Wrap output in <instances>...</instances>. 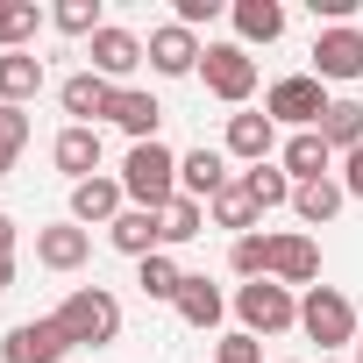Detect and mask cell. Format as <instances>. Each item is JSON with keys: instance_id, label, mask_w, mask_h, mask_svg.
I'll return each mask as SVG.
<instances>
[{"instance_id": "7", "label": "cell", "mask_w": 363, "mask_h": 363, "mask_svg": "<svg viewBox=\"0 0 363 363\" xmlns=\"http://www.w3.org/2000/svg\"><path fill=\"white\" fill-rule=\"evenodd\" d=\"M313 79L328 86H349V79H363V29L356 22H342V29H320V43H313Z\"/></svg>"}, {"instance_id": "34", "label": "cell", "mask_w": 363, "mask_h": 363, "mask_svg": "<svg viewBox=\"0 0 363 363\" xmlns=\"http://www.w3.org/2000/svg\"><path fill=\"white\" fill-rule=\"evenodd\" d=\"M214 363H264V349H257V335H221Z\"/></svg>"}, {"instance_id": "30", "label": "cell", "mask_w": 363, "mask_h": 363, "mask_svg": "<svg viewBox=\"0 0 363 363\" xmlns=\"http://www.w3.org/2000/svg\"><path fill=\"white\" fill-rule=\"evenodd\" d=\"M200 235H207V207L178 193V200L164 207V250H178V242H200Z\"/></svg>"}, {"instance_id": "20", "label": "cell", "mask_w": 363, "mask_h": 363, "mask_svg": "<svg viewBox=\"0 0 363 363\" xmlns=\"http://www.w3.org/2000/svg\"><path fill=\"white\" fill-rule=\"evenodd\" d=\"M285 178H292V186H313V178H328V164H335V150L320 143V128H299L292 143H285Z\"/></svg>"}, {"instance_id": "3", "label": "cell", "mask_w": 363, "mask_h": 363, "mask_svg": "<svg viewBox=\"0 0 363 363\" xmlns=\"http://www.w3.org/2000/svg\"><path fill=\"white\" fill-rule=\"evenodd\" d=\"M299 328H306V342H320V349H349V342H356V306H349V292H335V285H306V299H299Z\"/></svg>"}, {"instance_id": "8", "label": "cell", "mask_w": 363, "mask_h": 363, "mask_svg": "<svg viewBox=\"0 0 363 363\" xmlns=\"http://www.w3.org/2000/svg\"><path fill=\"white\" fill-rule=\"evenodd\" d=\"M114 79H100V72H72L65 86H57V100H65V114H72V128H93L100 114H114Z\"/></svg>"}, {"instance_id": "12", "label": "cell", "mask_w": 363, "mask_h": 363, "mask_svg": "<svg viewBox=\"0 0 363 363\" xmlns=\"http://www.w3.org/2000/svg\"><path fill=\"white\" fill-rule=\"evenodd\" d=\"M121 178H86V186H72V221L79 228H114L121 221Z\"/></svg>"}, {"instance_id": "6", "label": "cell", "mask_w": 363, "mask_h": 363, "mask_svg": "<svg viewBox=\"0 0 363 363\" xmlns=\"http://www.w3.org/2000/svg\"><path fill=\"white\" fill-rule=\"evenodd\" d=\"M264 114H271V121H285L292 135H299V128H320V114H328V86H320L313 72L278 79V86L264 93Z\"/></svg>"}, {"instance_id": "32", "label": "cell", "mask_w": 363, "mask_h": 363, "mask_svg": "<svg viewBox=\"0 0 363 363\" xmlns=\"http://www.w3.org/2000/svg\"><path fill=\"white\" fill-rule=\"evenodd\" d=\"M65 36H100L107 22H100V0H57V15H50Z\"/></svg>"}, {"instance_id": "28", "label": "cell", "mask_w": 363, "mask_h": 363, "mask_svg": "<svg viewBox=\"0 0 363 363\" xmlns=\"http://www.w3.org/2000/svg\"><path fill=\"white\" fill-rule=\"evenodd\" d=\"M135 285H143V299H171V306H178V285H186V271H178L171 250H157V257L135 264Z\"/></svg>"}, {"instance_id": "23", "label": "cell", "mask_w": 363, "mask_h": 363, "mask_svg": "<svg viewBox=\"0 0 363 363\" xmlns=\"http://www.w3.org/2000/svg\"><path fill=\"white\" fill-rule=\"evenodd\" d=\"M221 313H228L221 285H207V278L186 271V285H178V320H186V328H221Z\"/></svg>"}, {"instance_id": "17", "label": "cell", "mask_w": 363, "mask_h": 363, "mask_svg": "<svg viewBox=\"0 0 363 363\" xmlns=\"http://www.w3.org/2000/svg\"><path fill=\"white\" fill-rule=\"evenodd\" d=\"M50 157H57V171L72 178V186L100 178V128H65V135L50 143Z\"/></svg>"}, {"instance_id": "13", "label": "cell", "mask_w": 363, "mask_h": 363, "mask_svg": "<svg viewBox=\"0 0 363 363\" xmlns=\"http://www.w3.org/2000/svg\"><path fill=\"white\" fill-rule=\"evenodd\" d=\"M86 57H93V72H100V79H128V72H135V65H143V57H150V43H143V36H128V29H114V22H107V29H100V36H93V50H86Z\"/></svg>"}, {"instance_id": "26", "label": "cell", "mask_w": 363, "mask_h": 363, "mask_svg": "<svg viewBox=\"0 0 363 363\" xmlns=\"http://www.w3.org/2000/svg\"><path fill=\"white\" fill-rule=\"evenodd\" d=\"M36 29H43V8H36V0H0V57H8V50H29Z\"/></svg>"}, {"instance_id": "5", "label": "cell", "mask_w": 363, "mask_h": 363, "mask_svg": "<svg viewBox=\"0 0 363 363\" xmlns=\"http://www.w3.org/2000/svg\"><path fill=\"white\" fill-rule=\"evenodd\" d=\"M200 79H207V93H214V100L242 107V100L257 93V57H250L242 43H207V57H200Z\"/></svg>"}, {"instance_id": "2", "label": "cell", "mask_w": 363, "mask_h": 363, "mask_svg": "<svg viewBox=\"0 0 363 363\" xmlns=\"http://www.w3.org/2000/svg\"><path fill=\"white\" fill-rule=\"evenodd\" d=\"M121 193H128V207H157L164 214L178 200V157L164 143H135L128 164H121Z\"/></svg>"}, {"instance_id": "36", "label": "cell", "mask_w": 363, "mask_h": 363, "mask_svg": "<svg viewBox=\"0 0 363 363\" xmlns=\"http://www.w3.org/2000/svg\"><path fill=\"white\" fill-rule=\"evenodd\" d=\"M342 193H349V200H363V150H349V157H342Z\"/></svg>"}, {"instance_id": "14", "label": "cell", "mask_w": 363, "mask_h": 363, "mask_svg": "<svg viewBox=\"0 0 363 363\" xmlns=\"http://www.w3.org/2000/svg\"><path fill=\"white\" fill-rule=\"evenodd\" d=\"M271 278L292 292V285H313L320 278V250L313 235H271Z\"/></svg>"}, {"instance_id": "37", "label": "cell", "mask_w": 363, "mask_h": 363, "mask_svg": "<svg viewBox=\"0 0 363 363\" xmlns=\"http://www.w3.org/2000/svg\"><path fill=\"white\" fill-rule=\"evenodd\" d=\"M15 235H22V228H15L8 214H0V264H8V257H15Z\"/></svg>"}, {"instance_id": "35", "label": "cell", "mask_w": 363, "mask_h": 363, "mask_svg": "<svg viewBox=\"0 0 363 363\" xmlns=\"http://www.w3.org/2000/svg\"><path fill=\"white\" fill-rule=\"evenodd\" d=\"M214 15H221V0H178L171 22H178V29H200V22H214Z\"/></svg>"}, {"instance_id": "39", "label": "cell", "mask_w": 363, "mask_h": 363, "mask_svg": "<svg viewBox=\"0 0 363 363\" xmlns=\"http://www.w3.org/2000/svg\"><path fill=\"white\" fill-rule=\"evenodd\" d=\"M285 363H292V356H285Z\"/></svg>"}, {"instance_id": "11", "label": "cell", "mask_w": 363, "mask_h": 363, "mask_svg": "<svg viewBox=\"0 0 363 363\" xmlns=\"http://www.w3.org/2000/svg\"><path fill=\"white\" fill-rule=\"evenodd\" d=\"M86 257H93V228H79V221L36 228V264H43V271H79Z\"/></svg>"}, {"instance_id": "1", "label": "cell", "mask_w": 363, "mask_h": 363, "mask_svg": "<svg viewBox=\"0 0 363 363\" xmlns=\"http://www.w3.org/2000/svg\"><path fill=\"white\" fill-rule=\"evenodd\" d=\"M50 320L65 328V342H72V349H107V342L121 335V299H114L107 285H79Z\"/></svg>"}, {"instance_id": "9", "label": "cell", "mask_w": 363, "mask_h": 363, "mask_svg": "<svg viewBox=\"0 0 363 363\" xmlns=\"http://www.w3.org/2000/svg\"><path fill=\"white\" fill-rule=\"evenodd\" d=\"M200 36L193 29H178V22H164V29H150V72H164V79H186V72H200Z\"/></svg>"}, {"instance_id": "10", "label": "cell", "mask_w": 363, "mask_h": 363, "mask_svg": "<svg viewBox=\"0 0 363 363\" xmlns=\"http://www.w3.org/2000/svg\"><path fill=\"white\" fill-rule=\"evenodd\" d=\"M107 242H114L121 257H135V264H143V257H157V250H164V214H157V207H121V221L107 228Z\"/></svg>"}, {"instance_id": "22", "label": "cell", "mask_w": 363, "mask_h": 363, "mask_svg": "<svg viewBox=\"0 0 363 363\" xmlns=\"http://www.w3.org/2000/svg\"><path fill=\"white\" fill-rule=\"evenodd\" d=\"M207 214H214V228H235V242H242V235H257V214H264V207L250 200L242 178H228V186L207 200Z\"/></svg>"}, {"instance_id": "27", "label": "cell", "mask_w": 363, "mask_h": 363, "mask_svg": "<svg viewBox=\"0 0 363 363\" xmlns=\"http://www.w3.org/2000/svg\"><path fill=\"white\" fill-rule=\"evenodd\" d=\"M342 200H349V193L335 186V178H313V186H299V193H292V207H299V221H306V228H328V221L342 214Z\"/></svg>"}, {"instance_id": "31", "label": "cell", "mask_w": 363, "mask_h": 363, "mask_svg": "<svg viewBox=\"0 0 363 363\" xmlns=\"http://www.w3.org/2000/svg\"><path fill=\"white\" fill-rule=\"evenodd\" d=\"M22 150H29V114H22V107H0V178L15 171Z\"/></svg>"}, {"instance_id": "15", "label": "cell", "mask_w": 363, "mask_h": 363, "mask_svg": "<svg viewBox=\"0 0 363 363\" xmlns=\"http://www.w3.org/2000/svg\"><path fill=\"white\" fill-rule=\"evenodd\" d=\"M221 186H228V157L221 150H186V157H178V193H186V200L207 207Z\"/></svg>"}, {"instance_id": "33", "label": "cell", "mask_w": 363, "mask_h": 363, "mask_svg": "<svg viewBox=\"0 0 363 363\" xmlns=\"http://www.w3.org/2000/svg\"><path fill=\"white\" fill-rule=\"evenodd\" d=\"M228 264L242 271V278H271V235L257 228V235H242L235 250H228Z\"/></svg>"}, {"instance_id": "24", "label": "cell", "mask_w": 363, "mask_h": 363, "mask_svg": "<svg viewBox=\"0 0 363 363\" xmlns=\"http://www.w3.org/2000/svg\"><path fill=\"white\" fill-rule=\"evenodd\" d=\"M114 128H128L135 143H157V121H164V107L150 100V93H135V86H121L114 93V114H107Z\"/></svg>"}, {"instance_id": "21", "label": "cell", "mask_w": 363, "mask_h": 363, "mask_svg": "<svg viewBox=\"0 0 363 363\" xmlns=\"http://www.w3.org/2000/svg\"><path fill=\"white\" fill-rule=\"evenodd\" d=\"M36 93H43V57L8 50V57H0V107H29Z\"/></svg>"}, {"instance_id": "19", "label": "cell", "mask_w": 363, "mask_h": 363, "mask_svg": "<svg viewBox=\"0 0 363 363\" xmlns=\"http://www.w3.org/2000/svg\"><path fill=\"white\" fill-rule=\"evenodd\" d=\"M228 22H235V43H242V50H250V43H278V36H285V8H278V0H235Z\"/></svg>"}, {"instance_id": "38", "label": "cell", "mask_w": 363, "mask_h": 363, "mask_svg": "<svg viewBox=\"0 0 363 363\" xmlns=\"http://www.w3.org/2000/svg\"><path fill=\"white\" fill-rule=\"evenodd\" d=\"M356 363H363V342H356Z\"/></svg>"}, {"instance_id": "25", "label": "cell", "mask_w": 363, "mask_h": 363, "mask_svg": "<svg viewBox=\"0 0 363 363\" xmlns=\"http://www.w3.org/2000/svg\"><path fill=\"white\" fill-rule=\"evenodd\" d=\"M320 143H328L335 157L363 150V100H328V114H320Z\"/></svg>"}, {"instance_id": "4", "label": "cell", "mask_w": 363, "mask_h": 363, "mask_svg": "<svg viewBox=\"0 0 363 363\" xmlns=\"http://www.w3.org/2000/svg\"><path fill=\"white\" fill-rule=\"evenodd\" d=\"M235 313H242V335H285V328H299V299L278 278H250L235 292Z\"/></svg>"}, {"instance_id": "29", "label": "cell", "mask_w": 363, "mask_h": 363, "mask_svg": "<svg viewBox=\"0 0 363 363\" xmlns=\"http://www.w3.org/2000/svg\"><path fill=\"white\" fill-rule=\"evenodd\" d=\"M242 186H250V200H257L264 214H271V207H285V200L299 193L292 178H285V164H250V171H242Z\"/></svg>"}, {"instance_id": "16", "label": "cell", "mask_w": 363, "mask_h": 363, "mask_svg": "<svg viewBox=\"0 0 363 363\" xmlns=\"http://www.w3.org/2000/svg\"><path fill=\"white\" fill-rule=\"evenodd\" d=\"M72 342H65V328L57 320H22V328H8V363H57Z\"/></svg>"}, {"instance_id": "18", "label": "cell", "mask_w": 363, "mask_h": 363, "mask_svg": "<svg viewBox=\"0 0 363 363\" xmlns=\"http://www.w3.org/2000/svg\"><path fill=\"white\" fill-rule=\"evenodd\" d=\"M271 150H278V121L271 114H228V157L271 164Z\"/></svg>"}]
</instances>
